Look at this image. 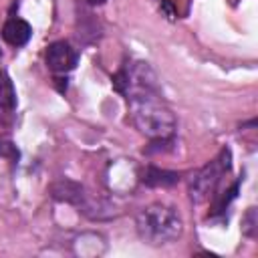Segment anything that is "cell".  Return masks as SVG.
Listing matches in <instances>:
<instances>
[{"mask_svg": "<svg viewBox=\"0 0 258 258\" xmlns=\"http://www.w3.org/2000/svg\"><path fill=\"white\" fill-rule=\"evenodd\" d=\"M107 0H87V4H91V6H101V4H105Z\"/></svg>", "mask_w": 258, "mask_h": 258, "instance_id": "obj_11", "label": "cell"}, {"mask_svg": "<svg viewBox=\"0 0 258 258\" xmlns=\"http://www.w3.org/2000/svg\"><path fill=\"white\" fill-rule=\"evenodd\" d=\"M135 228L143 242L151 246H163L181 236L183 222L173 208L165 204H149L137 212Z\"/></svg>", "mask_w": 258, "mask_h": 258, "instance_id": "obj_2", "label": "cell"}, {"mask_svg": "<svg viewBox=\"0 0 258 258\" xmlns=\"http://www.w3.org/2000/svg\"><path fill=\"white\" fill-rule=\"evenodd\" d=\"M113 87L127 97L129 115L139 133L149 139H171L175 115L163 101L157 75L147 62L135 60L125 64L113 77Z\"/></svg>", "mask_w": 258, "mask_h": 258, "instance_id": "obj_1", "label": "cell"}, {"mask_svg": "<svg viewBox=\"0 0 258 258\" xmlns=\"http://www.w3.org/2000/svg\"><path fill=\"white\" fill-rule=\"evenodd\" d=\"M141 181L149 187H169L179 181V173L169 171V169H159L155 165H149L141 177Z\"/></svg>", "mask_w": 258, "mask_h": 258, "instance_id": "obj_8", "label": "cell"}, {"mask_svg": "<svg viewBox=\"0 0 258 258\" xmlns=\"http://www.w3.org/2000/svg\"><path fill=\"white\" fill-rule=\"evenodd\" d=\"M230 161H232L230 149H222L216 159H212L198 173H194V177L189 179V198L194 204H204L216 196L222 177L230 171Z\"/></svg>", "mask_w": 258, "mask_h": 258, "instance_id": "obj_3", "label": "cell"}, {"mask_svg": "<svg viewBox=\"0 0 258 258\" xmlns=\"http://www.w3.org/2000/svg\"><path fill=\"white\" fill-rule=\"evenodd\" d=\"M159 10L165 14V18H167V20H175V16H177V12H175V8H173V2H171V0H163V2H161V6H159Z\"/></svg>", "mask_w": 258, "mask_h": 258, "instance_id": "obj_10", "label": "cell"}, {"mask_svg": "<svg viewBox=\"0 0 258 258\" xmlns=\"http://www.w3.org/2000/svg\"><path fill=\"white\" fill-rule=\"evenodd\" d=\"M16 111V91L10 77L0 69V121L8 123Z\"/></svg>", "mask_w": 258, "mask_h": 258, "instance_id": "obj_7", "label": "cell"}, {"mask_svg": "<svg viewBox=\"0 0 258 258\" xmlns=\"http://www.w3.org/2000/svg\"><path fill=\"white\" fill-rule=\"evenodd\" d=\"M32 36V26L22 20V18H8L2 26V38L10 44V46H24Z\"/></svg>", "mask_w": 258, "mask_h": 258, "instance_id": "obj_5", "label": "cell"}, {"mask_svg": "<svg viewBox=\"0 0 258 258\" xmlns=\"http://www.w3.org/2000/svg\"><path fill=\"white\" fill-rule=\"evenodd\" d=\"M52 198L58 200V202H67V204H73V206H85L87 202V194H85V187L77 181H71V179H60L56 181L52 187Z\"/></svg>", "mask_w": 258, "mask_h": 258, "instance_id": "obj_6", "label": "cell"}, {"mask_svg": "<svg viewBox=\"0 0 258 258\" xmlns=\"http://www.w3.org/2000/svg\"><path fill=\"white\" fill-rule=\"evenodd\" d=\"M77 58H79L77 50L67 40H56V42L48 44L46 54H44L46 67L52 73H69V71H73L75 64H77Z\"/></svg>", "mask_w": 258, "mask_h": 258, "instance_id": "obj_4", "label": "cell"}, {"mask_svg": "<svg viewBox=\"0 0 258 258\" xmlns=\"http://www.w3.org/2000/svg\"><path fill=\"white\" fill-rule=\"evenodd\" d=\"M256 224H258V218H256V208H250L244 218H242V234L248 236V238H254L256 236Z\"/></svg>", "mask_w": 258, "mask_h": 258, "instance_id": "obj_9", "label": "cell"}]
</instances>
